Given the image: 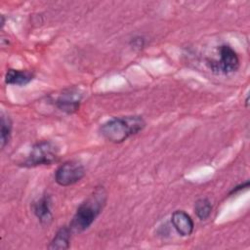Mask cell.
<instances>
[{
    "label": "cell",
    "instance_id": "cell-1",
    "mask_svg": "<svg viewBox=\"0 0 250 250\" xmlns=\"http://www.w3.org/2000/svg\"><path fill=\"white\" fill-rule=\"evenodd\" d=\"M146 127L145 119L140 115L112 117L103 123L100 133L108 142L120 144L128 138L137 135Z\"/></svg>",
    "mask_w": 250,
    "mask_h": 250
},
{
    "label": "cell",
    "instance_id": "cell-2",
    "mask_svg": "<svg viewBox=\"0 0 250 250\" xmlns=\"http://www.w3.org/2000/svg\"><path fill=\"white\" fill-rule=\"evenodd\" d=\"M105 202V190L103 187L97 188L94 192L78 206L69 224L70 229L73 232H82L86 230L103 211Z\"/></svg>",
    "mask_w": 250,
    "mask_h": 250
},
{
    "label": "cell",
    "instance_id": "cell-3",
    "mask_svg": "<svg viewBox=\"0 0 250 250\" xmlns=\"http://www.w3.org/2000/svg\"><path fill=\"white\" fill-rule=\"evenodd\" d=\"M59 146L52 141H40L34 144L27 157L20 164L25 168L51 165L59 159Z\"/></svg>",
    "mask_w": 250,
    "mask_h": 250
},
{
    "label": "cell",
    "instance_id": "cell-4",
    "mask_svg": "<svg viewBox=\"0 0 250 250\" xmlns=\"http://www.w3.org/2000/svg\"><path fill=\"white\" fill-rule=\"evenodd\" d=\"M219 59L209 60L208 65L215 73L229 74L235 72L239 67V59L236 52L228 44L219 46Z\"/></svg>",
    "mask_w": 250,
    "mask_h": 250
},
{
    "label": "cell",
    "instance_id": "cell-5",
    "mask_svg": "<svg viewBox=\"0 0 250 250\" xmlns=\"http://www.w3.org/2000/svg\"><path fill=\"white\" fill-rule=\"evenodd\" d=\"M85 174L86 170L80 162L69 160L58 167L55 172V181L62 187H68L82 180Z\"/></svg>",
    "mask_w": 250,
    "mask_h": 250
},
{
    "label": "cell",
    "instance_id": "cell-6",
    "mask_svg": "<svg viewBox=\"0 0 250 250\" xmlns=\"http://www.w3.org/2000/svg\"><path fill=\"white\" fill-rule=\"evenodd\" d=\"M82 94L76 88H69L62 91L55 100L54 105L66 114H72L79 109Z\"/></svg>",
    "mask_w": 250,
    "mask_h": 250
},
{
    "label": "cell",
    "instance_id": "cell-7",
    "mask_svg": "<svg viewBox=\"0 0 250 250\" xmlns=\"http://www.w3.org/2000/svg\"><path fill=\"white\" fill-rule=\"evenodd\" d=\"M32 210L39 223L46 227L53 222V214L51 211V197L44 194L32 204Z\"/></svg>",
    "mask_w": 250,
    "mask_h": 250
},
{
    "label": "cell",
    "instance_id": "cell-8",
    "mask_svg": "<svg viewBox=\"0 0 250 250\" xmlns=\"http://www.w3.org/2000/svg\"><path fill=\"white\" fill-rule=\"evenodd\" d=\"M171 223L176 231L182 236L190 235L194 229L192 219L187 212L183 210H177L173 212L171 216Z\"/></svg>",
    "mask_w": 250,
    "mask_h": 250
},
{
    "label": "cell",
    "instance_id": "cell-9",
    "mask_svg": "<svg viewBox=\"0 0 250 250\" xmlns=\"http://www.w3.org/2000/svg\"><path fill=\"white\" fill-rule=\"evenodd\" d=\"M34 76V73L28 70H18L10 68L5 74V83L15 86H24L31 82Z\"/></svg>",
    "mask_w": 250,
    "mask_h": 250
},
{
    "label": "cell",
    "instance_id": "cell-10",
    "mask_svg": "<svg viewBox=\"0 0 250 250\" xmlns=\"http://www.w3.org/2000/svg\"><path fill=\"white\" fill-rule=\"evenodd\" d=\"M72 230L69 226H63L58 229L55 236L51 240L48 248L49 249H68L70 243Z\"/></svg>",
    "mask_w": 250,
    "mask_h": 250
},
{
    "label": "cell",
    "instance_id": "cell-11",
    "mask_svg": "<svg viewBox=\"0 0 250 250\" xmlns=\"http://www.w3.org/2000/svg\"><path fill=\"white\" fill-rule=\"evenodd\" d=\"M212 212V204L207 198H200L194 203V213L201 221L209 218Z\"/></svg>",
    "mask_w": 250,
    "mask_h": 250
},
{
    "label": "cell",
    "instance_id": "cell-12",
    "mask_svg": "<svg viewBox=\"0 0 250 250\" xmlns=\"http://www.w3.org/2000/svg\"><path fill=\"white\" fill-rule=\"evenodd\" d=\"M12 120L8 115L1 114V148L3 149L9 143L12 135Z\"/></svg>",
    "mask_w": 250,
    "mask_h": 250
},
{
    "label": "cell",
    "instance_id": "cell-13",
    "mask_svg": "<svg viewBox=\"0 0 250 250\" xmlns=\"http://www.w3.org/2000/svg\"><path fill=\"white\" fill-rule=\"evenodd\" d=\"M146 44V40L143 36H136L134 38L131 39L130 41V45L133 49H136V50H141L144 48Z\"/></svg>",
    "mask_w": 250,
    "mask_h": 250
},
{
    "label": "cell",
    "instance_id": "cell-14",
    "mask_svg": "<svg viewBox=\"0 0 250 250\" xmlns=\"http://www.w3.org/2000/svg\"><path fill=\"white\" fill-rule=\"evenodd\" d=\"M249 188V181H246L245 183H242L236 187H234L230 191H229V195H233L236 194L237 192L242 191L243 189H247Z\"/></svg>",
    "mask_w": 250,
    "mask_h": 250
},
{
    "label": "cell",
    "instance_id": "cell-15",
    "mask_svg": "<svg viewBox=\"0 0 250 250\" xmlns=\"http://www.w3.org/2000/svg\"><path fill=\"white\" fill-rule=\"evenodd\" d=\"M1 20H2V21H1V25L3 26V25H4V22H5V21H4V16H1Z\"/></svg>",
    "mask_w": 250,
    "mask_h": 250
}]
</instances>
